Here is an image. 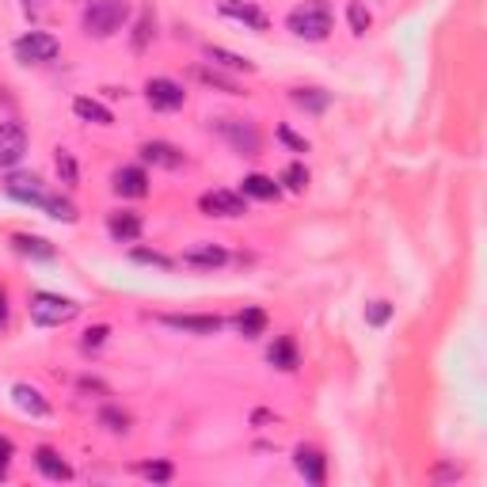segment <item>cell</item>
I'll list each match as a JSON object with an SVG mask.
<instances>
[{"mask_svg":"<svg viewBox=\"0 0 487 487\" xmlns=\"http://www.w3.org/2000/svg\"><path fill=\"white\" fill-rule=\"evenodd\" d=\"M286 27L304 42H323L332 34V5L328 0H304L286 15Z\"/></svg>","mask_w":487,"mask_h":487,"instance_id":"cell-1","label":"cell"},{"mask_svg":"<svg viewBox=\"0 0 487 487\" xmlns=\"http://www.w3.org/2000/svg\"><path fill=\"white\" fill-rule=\"evenodd\" d=\"M130 20V0H92L84 8V34L88 39H111Z\"/></svg>","mask_w":487,"mask_h":487,"instance_id":"cell-2","label":"cell"},{"mask_svg":"<svg viewBox=\"0 0 487 487\" xmlns=\"http://www.w3.org/2000/svg\"><path fill=\"white\" fill-rule=\"evenodd\" d=\"M27 313H31V320L39 323V328H61V323L77 320L80 304L73 297H61V294H46L42 290V294H31Z\"/></svg>","mask_w":487,"mask_h":487,"instance_id":"cell-3","label":"cell"},{"mask_svg":"<svg viewBox=\"0 0 487 487\" xmlns=\"http://www.w3.org/2000/svg\"><path fill=\"white\" fill-rule=\"evenodd\" d=\"M12 53H15V61H23V65H42V61L58 58L61 42L53 39V34H46V31H27L23 39H15Z\"/></svg>","mask_w":487,"mask_h":487,"instance_id":"cell-4","label":"cell"},{"mask_svg":"<svg viewBox=\"0 0 487 487\" xmlns=\"http://www.w3.org/2000/svg\"><path fill=\"white\" fill-rule=\"evenodd\" d=\"M218 134H221L240 156H259L263 137H259V130H256V126H251L248 118H221V122H218Z\"/></svg>","mask_w":487,"mask_h":487,"instance_id":"cell-5","label":"cell"},{"mask_svg":"<svg viewBox=\"0 0 487 487\" xmlns=\"http://www.w3.org/2000/svg\"><path fill=\"white\" fill-rule=\"evenodd\" d=\"M145 99L153 111H179L187 103V92H183V84H175L168 77H153V80H145Z\"/></svg>","mask_w":487,"mask_h":487,"instance_id":"cell-6","label":"cell"},{"mask_svg":"<svg viewBox=\"0 0 487 487\" xmlns=\"http://www.w3.org/2000/svg\"><path fill=\"white\" fill-rule=\"evenodd\" d=\"M198 210L206 218H244L248 202H244V194H232V191H206L198 198Z\"/></svg>","mask_w":487,"mask_h":487,"instance_id":"cell-7","label":"cell"},{"mask_svg":"<svg viewBox=\"0 0 487 487\" xmlns=\"http://www.w3.org/2000/svg\"><path fill=\"white\" fill-rule=\"evenodd\" d=\"M164 328H175V332H187V335H218L225 328L221 316H210V313H172V316H160Z\"/></svg>","mask_w":487,"mask_h":487,"instance_id":"cell-8","label":"cell"},{"mask_svg":"<svg viewBox=\"0 0 487 487\" xmlns=\"http://www.w3.org/2000/svg\"><path fill=\"white\" fill-rule=\"evenodd\" d=\"M5 191H8V198H15V202H27V206H39V210H42V202L50 198V191H46L42 179H39V175H27V172L8 175Z\"/></svg>","mask_w":487,"mask_h":487,"instance_id":"cell-9","label":"cell"},{"mask_svg":"<svg viewBox=\"0 0 487 487\" xmlns=\"http://www.w3.org/2000/svg\"><path fill=\"white\" fill-rule=\"evenodd\" d=\"M27 153V130L20 122H0V168L20 164Z\"/></svg>","mask_w":487,"mask_h":487,"instance_id":"cell-10","label":"cell"},{"mask_svg":"<svg viewBox=\"0 0 487 487\" xmlns=\"http://www.w3.org/2000/svg\"><path fill=\"white\" fill-rule=\"evenodd\" d=\"M218 12H221V15H229V20L244 23V27H251V31H267V27H270L267 12H263V8H256L251 0H218Z\"/></svg>","mask_w":487,"mask_h":487,"instance_id":"cell-11","label":"cell"},{"mask_svg":"<svg viewBox=\"0 0 487 487\" xmlns=\"http://www.w3.org/2000/svg\"><path fill=\"white\" fill-rule=\"evenodd\" d=\"M229 263V251L221 248V244H191L187 251H183V267H191V270H218V267H225Z\"/></svg>","mask_w":487,"mask_h":487,"instance_id":"cell-12","label":"cell"},{"mask_svg":"<svg viewBox=\"0 0 487 487\" xmlns=\"http://www.w3.org/2000/svg\"><path fill=\"white\" fill-rule=\"evenodd\" d=\"M111 183H115V194H122V198H145L149 194V175H145V168H137V164L118 168Z\"/></svg>","mask_w":487,"mask_h":487,"instance_id":"cell-13","label":"cell"},{"mask_svg":"<svg viewBox=\"0 0 487 487\" xmlns=\"http://www.w3.org/2000/svg\"><path fill=\"white\" fill-rule=\"evenodd\" d=\"M294 464H297V473L309 480V483H323L328 480V457L320 454V449H313V445H301L297 454H294Z\"/></svg>","mask_w":487,"mask_h":487,"instance_id":"cell-14","label":"cell"},{"mask_svg":"<svg viewBox=\"0 0 487 487\" xmlns=\"http://www.w3.org/2000/svg\"><path fill=\"white\" fill-rule=\"evenodd\" d=\"M34 464H39V473H42L46 480H58V483L73 480V468H69V461L58 454V449H50V445L34 449Z\"/></svg>","mask_w":487,"mask_h":487,"instance_id":"cell-15","label":"cell"},{"mask_svg":"<svg viewBox=\"0 0 487 487\" xmlns=\"http://www.w3.org/2000/svg\"><path fill=\"white\" fill-rule=\"evenodd\" d=\"M141 218L137 213H130V210H118V213H111V218H107V232H111V240L115 244H134L137 237H141Z\"/></svg>","mask_w":487,"mask_h":487,"instance_id":"cell-16","label":"cell"},{"mask_svg":"<svg viewBox=\"0 0 487 487\" xmlns=\"http://www.w3.org/2000/svg\"><path fill=\"white\" fill-rule=\"evenodd\" d=\"M141 160L153 168H179L183 164V153L168 145V141H145V145H141Z\"/></svg>","mask_w":487,"mask_h":487,"instance_id":"cell-17","label":"cell"},{"mask_svg":"<svg viewBox=\"0 0 487 487\" xmlns=\"http://www.w3.org/2000/svg\"><path fill=\"white\" fill-rule=\"evenodd\" d=\"M232 323H237V332L244 339H259L267 332V313L259 309V304H244V309L232 316Z\"/></svg>","mask_w":487,"mask_h":487,"instance_id":"cell-18","label":"cell"},{"mask_svg":"<svg viewBox=\"0 0 487 487\" xmlns=\"http://www.w3.org/2000/svg\"><path fill=\"white\" fill-rule=\"evenodd\" d=\"M206 58L221 69H232V73H256V61H248L244 53H232L225 46H206Z\"/></svg>","mask_w":487,"mask_h":487,"instance_id":"cell-19","label":"cell"},{"mask_svg":"<svg viewBox=\"0 0 487 487\" xmlns=\"http://www.w3.org/2000/svg\"><path fill=\"white\" fill-rule=\"evenodd\" d=\"M73 115H77L80 122H96V126H115V115L107 111V107H103L99 99H88V96L73 99Z\"/></svg>","mask_w":487,"mask_h":487,"instance_id":"cell-20","label":"cell"},{"mask_svg":"<svg viewBox=\"0 0 487 487\" xmlns=\"http://www.w3.org/2000/svg\"><path fill=\"white\" fill-rule=\"evenodd\" d=\"M270 366L275 370H297V342H294V335H282V339H275V347H270Z\"/></svg>","mask_w":487,"mask_h":487,"instance_id":"cell-21","label":"cell"},{"mask_svg":"<svg viewBox=\"0 0 487 487\" xmlns=\"http://www.w3.org/2000/svg\"><path fill=\"white\" fill-rule=\"evenodd\" d=\"M12 396H15V404H20L27 415H34V419H46V415H50V404L42 400V392H39V389H31V385H15V389H12Z\"/></svg>","mask_w":487,"mask_h":487,"instance_id":"cell-22","label":"cell"},{"mask_svg":"<svg viewBox=\"0 0 487 487\" xmlns=\"http://www.w3.org/2000/svg\"><path fill=\"white\" fill-rule=\"evenodd\" d=\"M290 99H294V107H301V111H309V115L328 111V103H332V96L320 92V88H294Z\"/></svg>","mask_w":487,"mask_h":487,"instance_id":"cell-23","label":"cell"},{"mask_svg":"<svg viewBox=\"0 0 487 487\" xmlns=\"http://www.w3.org/2000/svg\"><path fill=\"white\" fill-rule=\"evenodd\" d=\"M282 187L275 183L270 175H244V198H259V202H270V198H278Z\"/></svg>","mask_w":487,"mask_h":487,"instance_id":"cell-24","label":"cell"},{"mask_svg":"<svg viewBox=\"0 0 487 487\" xmlns=\"http://www.w3.org/2000/svg\"><path fill=\"white\" fill-rule=\"evenodd\" d=\"M12 248L20 251V256H31V259H53L50 240H42V237H27V232H20V237H12Z\"/></svg>","mask_w":487,"mask_h":487,"instance_id":"cell-25","label":"cell"},{"mask_svg":"<svg viewBox=\"0 0 487 487\" xmlns=\"http://www.w3.org/2000/svg\"><path fill=\"white\" fill-rule=\"evenodd\" d=\"M42 210L50 213L53 221H65V225H73V221H77V206L69 202V198H61V194H50L46 202H42Z\"/></svg>","mask_w":487,"mask_h":487,"instance_id":"cell-26","label":"cell"},{"mask_svg":"<svg viewBox=\"0 0 487 487\" xmlns=\"http://www.w3.org/2000/svg\"><path fill=\"white\" fill-rule=\"evenodd\" d=\"M194 77L202 84H210V88H221V92H229V96H244L237 80H229V77L218 73V65H213V69H194Z\"/></svg>","mask_w":487,"mask_h":487,"instance_id":"cell-27","label":"cell"},{"mask_svg":"<svg viewBox=\"0 0 487 487\" xmlns=\"http://www.w3.org/2000/svg\"><path fill=\"white\" fill-rule=\"evenodd\" d=\"M53 168H58V179H61L69 191L77 187V160H73V153H69V149H58V153H53Z\"/></svg>","mask_w":487,"mask_h":487,"instance_id":"cell-28","label":"cell"},{"mask_svg":"<svg viewBox=\"0 0 487 487\" xmlns=\"http://www.w3.org/2000/svg\"><path fill=\"white\" fill-rule=\"evenodd\" d=\"M99 426H103V430H111V435H126V430H130V415H126L122 407H111V404H107V407L99 411Z\"/></svg>","mask_w":487,"mask_h":487,"instance_id":"cell-29","label":"cell"},{"mask_svg":"<svg viewBox=\"0 0 487 487\" xmlns=\"http://www.w3.org/2000/svg\"><path fill=\"white\" fill-rule=\"evenodd\" d=\"M347 23H351L354 34H366V31H370L373 15H370V8L362 5V0H351V5H347Z\"/></svg>","mask_w":487,"mask_h":487,"instance_id":"cell-30","label":"cell"},{"mask_svg":"<svg viewBox=\"0 0 487 487\" xmlns=\"http://www.w3.org/2000/svg\"><path fill=\"white\" fill-rule=\"evenodd\" d=\"M130 256H134V263L160 267V270H172V267H175V259H172V256H164V251H153V248H134Z\"/></svg>","mask_w":487,"mask_h":487,"instance_id":"cell-31","label":"cell"},{"mask_svg":"<svg viewBox=\"0 0 487 487\" xmlns=\"http://www.w3.org/2000/svg\"><path fill=\"white\" fill-rule=\"evenodd\" d=\"M278 183H286V191H304V187H309V168H304V164H290V168L282 172Z\"/></svg>","mask_w":487,"mask_h":487,"instance_id":"cell-32","label":"cell"},{"mask_svg":"<svg viewBox=\"0 0 487 487\" xmlns=\"http://www.w3.org/2000/svg\"><path fill=\"white\" fill-rule=\"evenodd\" d=\"M389 316H392V304H389V301H370V304H366V323H373V328L389 323Z\"/></svg>","mask_w":487,"mask_h":487,"instance_id":"cell-33","label":"cell"},{"mask_svg":"<svg viewBox=\"0 0 487 487\" xmlns=\"http://www.w3.org/2000/svg\"><path fill=\"white\" fill-rule=\"evenodd\" d=\"M141 473H145V476H149L153 483H168V480L175 476V468H172L168 461H149L145 468H141Z\"/></svg>","mask_w":487,"mask_h":487,"instance_id":"cell-34","label":"cell"},{"mask_svg":"<svg viewBox=\"0 0 487 487\" xmlns=\"http://www.w3.org/2000/svg\"><path fill=\"white\" fill-rule=\"evenodd\" d=\"M149 39H153V15L145 12V15H141V23H137V31H134V50L141 53L149 46Z\"/></svg>","mask_w":487,"mask_h":487,"instance_id":"cell-35","label":"cell"},{"mask_svg":"<svg viewBox=\"0 0 487 487\" xmlns=\"http://www.w3.org/2000/svg\"><path fill=\"white\" fill-rule=\"evenodd\" d=\"M107 335H111V328H107V323H96V328H88V332H84V351L103 347Z\"/></svg>","mask_w":487,"mask_h":487,"instance_id":"cell-36","label":"cell"},{"mask_svg":"<svg viewBox=\"0 0 487 487\" xmlns=\"http://www.w3.org/2000/svg\"><path fill=\"white\" fill-rule=\"evenodd\" d=\"M278 141H286V145H290L294 153H309V141L297 137V134L290 130V126H278Z\"/></svg>","mask_w":487,"mask_h":487,"instance_id":"cell-37","label":"cell"},{"mask_svg":"<svg viewBox=\"0 0 487 487\" xmlns=\"http://www.w3.org/2000/svg\"><path fill=\"white\" fill-rule=\"evenodd\" d=\"M12 454H15V445H12V438H5L0 435V480L8 476V464H12Z\"/></svg>","mask_w":487,"mask_h":487,"instance_id":"cell-38","label":"cell"},{"mask_svg":"<svg viewBox=\"0 0 487 487\" xmlns=\"http://www.w3.org/2000/svg\"><path fill=\"white\" fill-rule=\"evenodd\" d=\"M435 480H457V468H438Z\"/></svg>","mask_w":487,"mask_h":487,"instance_id":"cell-39","label":"cell"},{"mask_svg":"<svg viewBox=\"0 0 487 487\" xmlns=\"http://www.w3.org/2000/svg\"><path fill=\"white\" fill-rule=\"evenodd\" d=\"M23 8L27 12H42V0H23Z\"/></svg>","mask_w":487,"mask_h":487,"instance_id":"cell-40","label":"cell"},{"mask_svg":"<svg viewBox=\"0 0 487 487\" xmlns=\"http://www.w3.org/2000/svg\"><path fill=\"white\" fill-rule=\"evenodd\" d=\"M5 316H8V301H5V290H0V323H5Z\"/></svg>","mask_w":487,"mask_h":487,"instance_id":"cell-41","label":"cell"}]
</instances>
